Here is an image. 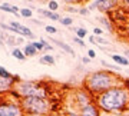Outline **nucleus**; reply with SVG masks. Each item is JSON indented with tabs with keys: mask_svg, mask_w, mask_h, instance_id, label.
<instances>
[{
	"mask_svg": "<svg viewBox=\"0 0 129 116\" xmlns=\"http://www.w3.org/2000/svg\"><path fill=\"white\" fill-rule=\"evenodd\" d=\"M0 116H26L20 102L9 96V93L0 95Z\"/></svg>",
	"mask_w": 129,
	"mask_h": 116,
	"instance_id": "obj_5",
	"label": "nucleus"
},
{
	"mask_svg": "<svg viewBox=\"0 0 129 116\" xmlns=\"http://www.w3.org/2000/svg\"><path fill=\"white\" fill-rule=\"evenodd\" d=\"M16 90L23 98H42L50 99L52 98V86L43 80H24L16 86Z\"/></svg>",
	"mask_w": 129,
	"mask_h": 116,
	"instance_id": "obj_3",
	"label": "nucleus"
},
{
	"mask_svg": "<svg viewBox=\"0 0 129 116\" xmlns=\"http://www.w3.org/2000/svg\"><path fill=\"white\" fill-rule=\"evenodd\" d=\"M9 24L12 26V27H14L16 30H19V34L22 37H35V34H33V32L30 30V29L27 27V26H24V24L19 23V22H14V20H12V22H9Z\"/></svg>",
	"mask_w": 129,
	"mask_h": 116,
	"instance_id": "obj_9",
	"label": "nucleus"
},
{
	"mask_svg": "<svg viewBox=\"0 0 129 116\" xmlns=\"http://www.w3.org/2000/svg\"><path fill=\"white\" fill-rule=\"evenodd\" d=\"M98 20L101 22V24H103V26H105L108 32H112V30H113V27H112V23H111V19L105 17V16H101V17H98Z\"/></svg>",
	"mask_w": 129,
	"mask_h": 116,
	"instance_id": "obj_20",
	"label": "nucleus"
},
{
	"mask_svg": "<svg viewBox=\"0 0 129 116\" xmlns=\"http://www.w3.org/2000/svg\"><path fill=\"white\" fill-rule=\"evenodd\" d=\"M0 67H2V66H0Z\"/></svg>",
	"mask_w": 129,
	"mask_h": 116,
	"instance_id": "obj_40",
	"label": "nucleus"
},
{
	"mask_svg": "<svg viewBox=\"0 0 129 116\" xmlns=\"http://www.w3.org/2000/svg\"><path fill=\"white\" fill-rule=\"evenodd\" d=\"M32 45L37 49V52L45 50V46H43V43H42V42H32Z\"/></svg>",
	"mask_w": 129,
	"mask_h": 116,
	"instance_id": "obj_29",
	"label": "nucleus"
},
{
	"mask_svg": "<svg viewBox=\"0 0 129 116\" xmlns=\"http://www.w3.org/2000/svg\"><path fill=\"white\" fill-rule=\"evenodd\" d=\"M57 7H59V3L55 2V0H50V2L47 3V10H50V12H55V13H56Z\"/></svg>",
	"mask_w": 129,
	"mask_h": 116,
	"instance_id": "obj_25",
	"label": "nucleus"
},
{
	"mask_svg": "<svg viewBox=\"0 0 129 116\" xmlns=\"http://www.w3.org/2000/svg\"><path fill=\"white\" fill-rule=\"evenodd\" d=\"M88 57H90V59H95V57H96V52L93 50V49H89V50H88Z\"/></svg>",
	"mask_w": 129,
	"mask_h": 116,
	"instance_id": "obj_32",
	"label": "nucleus"
},
{
	"mask_svg": "<svg viewBox=\"0 0 129 116\" xmlns=\"http://www.w3.org/2000/svg\"><path fill=\"white\" fill-rule=\"evenodd\" d=\"M90 60H92V59H90V57H88V56L82 57V63H83V65H89V63H90Z\"/></svg>",
	"mask_w": 129,
	"mask_h": 116,
	"instance_id": "obj_34",
	"label": "nucleus"
},
{
	"mask_svg": "<svg viewBox=\"0 0 129 116\" xmlns=\"http://www.w3.org/2000/svg\"><path fill=\"white\" fill-rule=\"evenodd\" d=\"M3 37H5V42H6V45H9V46H14V47H17V37L12 36V34H6V33H3Z\"/></svg>",
	"mask_w": 129,
	"mask_h": 116,
	"instance_id": "obj_19",
	"label": "nucleus"
},
{
	"mask_svg": "<svg viewBox=\"0 0 129 116\" xmlns=\"http://www.w3.org/2000/svg\"><path fill=\"white\" fill-rule=\"evenodd\" d=\"M111 57L118 66H129V59H126L123 55H111Z\"/></svg>",
	"mask_w": 129,
	"mask_h": 116,
	"instance_id": "obj_14",
	"label": "nucleus"
},
{
	"mask_svg": "<svg viewBox=\"0 0 129 116\" xmlns=\"http://www.w3.org/2000/svg\"><path fill=\"white\" fill-rule=\"evenodd\" d=\"M20 106L26 116H49L52 109L50 99L42 98H23L20 100Z\"/></svg>",
	"mask_w": 129,
	"mask_h": 116,
	"instance_id": "obj_4",
	"label": "nucleus"
},
{
	"mask_svg": "<svg viewBox=\"0 0 129 116\" xmlns=\"http://www.w3.org/2000/svg\"><path fill=\"white\" fill-rule=\"evenodd\" d=\"M75 33H76V37H79V39H85L86 37V34H88V32H86V29H83V27H75L73 29Z\"/></svg>",
	"mask_w": 129,
	"mask_h": 116,
	"instance_id": "obj_23",
	"label": "nucleus"
},
{
	"mask_svg": "<svg viewBox=\"0 0 129 116\" xmlns=\"http://www.w3.org/2000/svg\"><path fill=\"white\" fill-rule=\"evenodd\" d=\"M122 5L126 6V7H129V0H123V2H122Z\"/></svg>",
	"mask_w": 129,
	"mask_h": 116,
	"instance_id": "obj_37",
	"label": "nucleus"
},
{
	"mask_svg": "<svg viewBox=\"0 0 129 116\" xmlns=\"http://www.w3.org/2000/svg\"><path fill=\"white\" fill-rule=\"evenodd\" d=\"M73 42H75V43H78V45H79L80 47H85V46H86V43L83 42L82 39H79V37H75V39H73Z\"/></svg>",
	"mask_w": 129,
	"mask_h": 116,
	"instance_id": "obj_30",
	"label": "nucleus"
},
{
	"mask_svg": "<svg viewBox=\"0 0 129 116\" xmlns=\"http://www.w3.org/2000/svg\"><path fill=\"white\" fill-rule=\"evenodd\" d=\"M79 115L80 116H102V110L99 109L96 103H89L86 106L79 109Z\"/></svg>",
	"mask_w": 129,
	"mask_h": 116,
	"instance_id": "obj_8",
	"label": "nucleus"
},
{
	"mask_svg": "<svg viewBox=\"0 0 129 116\" xmlns=\"http://www.w3.org/2000/svg\"><path fill=\"white\" fill-rule=\"evenodd\" d=\"M12 56H13L14 59H17L20 62H24L27 57L26 55L23 53V50H20V47H13V50H12Z\"/></svg>",
	"mask_w": 129,
	"mask_h": 116,
	"instance_id": "obj_16",
	"label": "nucleus"
},
{
	"mask_svg": "<svg viewBox=\"0 0 129 116\" xmlns=\"http://www.w3.org/2000/svg\"><path fill=\"white\" fill-rule=\"evenodd\" d=\"M66 10L68 12H72V13H78L79 9H75V7H66Z\"/></svg>",
	"mask_w": 129,
	"mask_h": 116,
	"instance_id": "obj_35",
	"label": "nucleus"
},
{
	"mask_svg": "<svg viewBox=\"0 0 129 116\" xmlns=\"http://www.w3.org/2000/svg\"><path fill=\"white\" fill-rule=\"evenodd\" d=\"M101 65L103 66V67H106V70H112V72H115V73H119L120 70V66L118 65H112V63H108L106 60H101Z\"/></svg>",
	"mask_w": 129,
	"mask_h": 116,
	"instance_id": "obj_18",
	"label": "nucleus"
},
{
	"mask_svg": "<svg viewBox=\"0 0 129 116\" xmlns=\"http://www.w3.org/2000/svg\"><path fill=\"white\" fill-rule=\"evenodd\" d=\"M95 103L99 106L102 113H123L129 109V90L123 85H118L98 95Z\"/></svg>",
	"mask_w": 129,
	"mask_h": 116,
	"instance_id": "obj_1",
	"label": "nucleus"
},
{
	"mask_svg": "<svg viewBox=\"0 0 129 116\" xmlns=\"http://www.w3.org/2000/svg\"><path fill=\"white\" fill-rule=\"evenodd\" d=\"M79 13L82 14V16H86V14H89V9L88 7H80L79 9Z\"/></svg>",
	"mask_w": 129,
	"mask_h": 116,
	"instance_id": "obj_31",
	"label": "nucleus"
},
{
	"mask_svg": "<svg viewBox=\"0 0 129 116\" xmlns=\"http://www.w3.org/2000/svg\"><path fill=\"white\" fill-rule=\"evenodd\" d=\"M73 100H75V106L78 107V110H79L80 107L95 102V96H93L90 92H88L86 89L80 88V89H78V90H75Z\"/></svg>",
	"mask_w": 129,
	"mask_h": 116,
	"instance_id": "obj_6",
	"label": "nucleus"
},
{
	"mask_svg": "<svg viewBox=\"0 0 129 116\" xmlns=\"http://www.w3.org/2000/svg\"><path fill=\"white\" fill-rule=\"evenodd\" d=\"M93 33H95V34H96V36L99 37V36H102V33H103V30H102L101 27H93Z\"/></svg>",
	"mask_w": 129,
	"mask_h": 116,
	"instance_id": "obj_33",
	"label": "nucleus"
},
{
	"mask_svg": "<svg viewBox=\"0 0 129 116\" xmlns=\"http://www.w3.org/2000/svg\"><path fill=\"white\" fill-rule=\"evenodd\" d=\"M13 88L14 86H13V83H12V80H7V79L0 78V95H2V93H7Z\"/></svg>",
	"mask_w": 129,
	"mask_h": 116,
	"instance_id": "obj_12",
	"label": "nucleus"
},
{
	"mask_svg": "<svg viewBox=\"0 0 129 116\" xmlns=\"http://www.w3.org/2000/svg\"><path fill=\"white\" fill-rule=\"evenodd\" d=\"M95 3H96V9L102 13H111L119 5V2L116 0H95Z\"/></svg>",
	"mask_w": 129,
	"mask_h": 116,
	"instance_id": "obj_7",
	"label": "nucleus"
},
{
	"mask_svg": "<svg viewBox=\"0 0 129 116\" xmlns=\"http://www.w3.org/2000/svg\"><path fill=\"white\" fill-rule=\"evenodd\" d=\"M32 22H33V23H36V24H42L40 20H35V19H32Z\"/></svg>",
	"mask_w": 129,
	"mask_h": 116,
	"instance_id": "obj_39",
	"label": "nucleus"
},
{
	"mask_svg": "<svg viewBox=\"0 0 129 116\" xmlns=\"http://www.w3.org/2000/svg\"><path fill=\"white\" fill-rule=\"evenodd\" d=\"M14 73H10L7 69H5L3 66L0 67V78H3V79H7V80H12V78H13Z\"/></svg>",
	"mask_w": 129,
	"mask_h": 116,
	"instance_id": "obj_22",
	"label": "nucleus"
},
{
	"mask_svg": "<svg viewBox=\"0 0 129 116\" xmlns=\"http://www.w3.org/2000/svg\"><path fill=\"white\" fill-rule=\"evenodd\" d=\"M40 42L43 43V46H45V52L47 50H53V45H50V43H47L45 39H40Z\"/></svg>",
	"mask_w": 129,
	"mask_h": 116,
	"instance_id": "obj_28",
	"label": "nucleus"
},
{
	"mask_svg": "<svg viewBox=\"0 0 129 116\" xmlns=\"http://www.w3.org/2000/svg\"><path fill=\"white\" fill-rule=\"evenodd\" d=\"M52 43L55 45V46H57V47H60L63 52H66V53H69L70 56H75V50L72 49V47L68 45V43H64V42H62V40H57V39H52Z\"/></svg>",
	"mask_w": 129,
	"mask_h": 116,
	"instance_id": "obj_10",
	"label": "nucleus"
},
{
	"mask_svg": "<svg viewBox=\"0 0 129 116\" xmlns=\"http://www.w3.org/2000/svg\"><path fill=\"white\" fill-rule=\"evenodd\" d=\"M42 63V65H46V66H53L55 65V57H53V56L52 55H43L40 57V60H39Z\"/></svg>",
	"mask_w": 129,
	"mask_h": 116,
	"instance_id": "obj_17",
	"label": "nucleus"
},
{
	"mask_svg": "<svg viewBox=\"0 0 129 116\" xmlns=\"http://www.w3.org/2000/svg\"><path fill=\"white\" fill-rule=\"evenodd\" d=\"M49 116H64L63 113H50Z\"/></svg>",
	"mask_w": 129,
	"mask_h": 116,
	"instance_id": "obj_38",
	"label": "nucleus"
},
{
	"mask_svg": "<svg viewBox=\"0 0 129 116\" xmlns=\"http://www.w3.org/2000/svg\"><path fill=\"white\" fill-rule=\"evenodd\" d=\"M63 115L64 116H80L79 115V110H73V109H68V110H64Z\"/></svg>",
	"mask_w": 129,
	"mask_h": 116,
	"instance_id": "obj_27",
	"label": "nucleus"
},
{
	"mask_svg": "<svg viewBox=\"0 0 129 116\" xmlns=\"http://www.w3.org/2000/svg\"><path fill=\"white\" fill-rule=\"evenodd\" d=\"M0 10L7 12V13H13V14H19V12H20V9H19L17 6L10 5V3H3V5H0Z\"/></svg>",
	"mask_w": 129,
	"mask_h": 116,
	"instance_id": "obj_15",
	"label": "nucleus"
},
{
	"mask_svg": "<svg viewBox=\"0 0 129 116\" xmlns=\"http://www.w3.org/2000/svg\"><path fill=\"white\" fill-rule=\"evenodd\" d=\"M45 30H46V33H49V34H56V33H57V29H56L55 26H52V24L45 26Z\"/></svg>",
	"mask_w": 129,
	"mask_h": 116,
	"instance_id": "obj_26",
	"label": "nucleus"
},
{
	"mask_svg": "<svg viewBox=\"0 0 129 116\" xmlns=\"http://www.w3.org/2000/svg\"><path fill=\"white\" fill-rule=\"evenodd\" d=\"M23 53L26 55V57H35V56L39 53L37 52V49L35 46L32 45V42L30 43H27V45H24V47H23Z\"/></svg>",
	"mask_w": 129,
	"mask_h": 116,
	"instance_id": "obj_13",
	"label": "nucleus"
},
{
	"mask_svg": "<svg viewBox=\"0 0 129 116\" xmlns=\"http://www.w3.org/2000/svg\"><path fill=\"white\" fill-rule=\"evenodd\" d=\"M60 23L63 24V26H72L73 24V19L70 17V16H63V17L60 19Z\"/></svg>",
	"mask_w": 129,
	"mask_h": 116,
	"instance_id": "obj_24",
	"label": "nucleus"
},
{
	"mask_svg": "<svg viewBox=\"0 0 129 116\" xmlns=\"http://www.w3.org/2000/svg\"><path fill=\"white\" fill-rule=\"evenodd\" d=\"M19 14H20V16H23L24 19H30L33 16V10L30 9V7H22L20 12H19Z\"/></svg>",
	"mask_w": 129,
	"mask_h": 116,
	"instance_id": "obj_21",
	"label": "nucleus"
},
{
	"mask_svg": "<svg viewBox=\"0 0 129 116\" xmlns=\"http://www.w3.org/2000/svg\"><path fill=\"white\" fill-rule=\"evenodd\" d=\"M123 78H120L118 73H113L112 70H96L92 73H88L83 79L82 88L86 89L96 98L98 95L115 88L118 85H122Z\"/></svg>",
	"mask_w": 129,
	"mask_h": 116,
	"instance_id": "obj_2",
	"label": "nucleus"
},
{
	"mask_svg": "<svg viewBox=\"0 0 129 116\" xmlns=\"http://www.w3.org/2000/svg\"><path fill=\"white\" fill-rule=\"evenodd\" d=\"M123 56L126 57V59H129V49H126V50H123Z\"/></svg>",
	"mask_w": 129,
	"mask_h": 116,
	"instance_id": "obj_36",
	"label": "nucleus"
},
{
	"mask_svg": "<svg viewBox=\"0 0 129 116\" xmlns=\"http://www.w3.org/2000/svg\"><path fill=\"white\" fill-rule=\"evenodd\" d=\"M37 12L40 14H43V17H47V19H50V20H55V22H60V19H62V16L59 13L50 12V10H47V9H37Z\"/></svg>",
	"mask_w": 129,
	"mask_h": 116,
	"instance_id": "obj_11",
	"label": "nucleus"
}]
</instances>
